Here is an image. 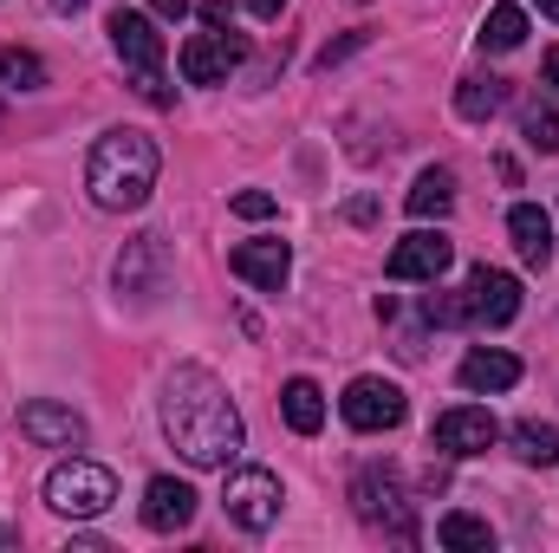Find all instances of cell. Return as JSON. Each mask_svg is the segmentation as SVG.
<instances>
[{
  "label": "cell",
  "mask_w": 559,
  "mask_h": 553,
  "mask_svg": "<svg viewBox=\"0 0 559 553\" xmlns=\"http://www.w3.org/2000/svg\"><path fill=\"white\" fill-rule=\"evenodd\" d=\"M358 46H365V33H345L338 46H325V52H319V66H338V59H345V52H358Z\"/></svg>",
  "instance_id": "28"
},
{
  "label": "cell",
  "mask_w": 559,
  "mask_h": 553,
  "mask_svg": "<svg viewBox=\"0 0 559 553\" xmlns=\"http://www.w3.org/2000/svg\"><path fill=\"white\" fill-rule=\"evenodd\" d=\"M0 85H7V92H39V85H46V59L26 52V46H7V52H0Z\"/></svg>",
  "instance_id": "24"
},
{
  "label": "cell",
  "mask_w": 559,
  "mask_h": 553,
  "mask_svg": "<svg viewBox=\"0 0 559 553\" xmlns=\"http://www.w3.org/2000/svg\"><path fill=\"white\" fill-rule=\"evenodd\" d=\"M521 138L534 143L540 156H554V150H559V111H527V125H521Z\"/></svg>",
  "instance_id": "26"
},
{
  "label": "cell",
  "mask_w": 559,
  "mask_h": 553,
  "mask_svg": "<svg viewBox=\"0 0 559 553\" xmlns=\"http://www.w3.org/2000/svg\"><path fill=\"white\" fill-rule=\"evenodd\" d=\"M508 235H514V255H521L527 268H547V261H554V215H547V209H534V202H514V215H508Z\"/></svg>",
  "instance_id": "16"
},
{
  "label": "cell",
  "mask_w": 559,
  "mask_h": 553,
  "mask_svg": "<svg viewBox=\"0 0 559 553\" xmlns=\"http://www.w3.org/2000/svg\"><path fill=\"white\" fill-rule=\"evenodd\" d=\"M0 548H7V534H0Z\"/></svg>",
  "instance_id": "34"
},
{
  "label": "cell",
  "mask_w": 559,
  "mask_h": 553,
  "mask_svg": "<svg viewBox=\"0 0 559 553\" xmlns=\"http://www.w3.org/2000/svg\"><path fill=\"white\" fill-rule=\"evenodd\" d=\"M280 411H286V423H293L299 436H312V430L325 423V391H319L312 378H293V385L280 391Z\"/></svg>",
  "instance_id": "20"
},
{
  "label": "cell",
  "mask_w": 559,
  "mask_h": 553,
  "mask_svg": "<svg viewBox=\"0 0 559 553\" xmlns=\"http://www.w3.org/2000/svg\"><path fill=\"white\" fill-rule=\"evenodd\" d=\"M449 261H455V242L436 235V228H417V235H404V242L391 248L384 274L397 280V286H404V280H429V286H436V280L449 274Z\"/></svg>",
  "instance_id": "8"
},
{
  "label": "cell",
  "mask_w": 559,
  "mask_h": 553,
  "mask_svg": "<svg viewBox=\"0 0 559 553\" xmlns=\"http://www.w3.org/2000/svg\"><path fill=\"white\" fill-rule=\"evenodd\" d=\"M540 85H547V92L559 98V46L547 52V59H540Z\"/></svg>",
  "instance_id": "29"
},
{
  "label": "cell",
  "mask_w": 559,
  "mask_h": 553,
  "mask_svg": "<svg viewBox=\"0 0 559 553\" xmlns=\"http://www.w3.org/2000/svg\"><path fill=\"white\" fill-rule=\"evenodd\" d=\"M495 436H501L495 411L455 404V411L436 416V430H429V449H442V456H481V449H495Z\"/></svg>",
  "instance_id": "11"
},
{
  "label": "cell",
  "mask_w": 559,
  "mask_h": 553,
  "mask_svg": "<svg viewBox=\"0 0 559 553\" xmlns=\"http://www.w3.org/2000/svg\"><path fill=\"white\" fill-rule=\"evenodd\" d=\"M20 430H26L33 443H46V449H79V443H85V416L72 411V404H52V398L20 404Z\"/></svg>",
  "instance_id": "14"
},
{
  "label": "cell",
  "mask_w": 559,
  "mask_h": 553,
  "mask_svg": "<svg viewBox=\"0 0 559 553\" xmlns=\"http://www.w3.org/2000/svg\"><path fill=\"white\" fill-rule=\"evenodd\" d=\"M156 169H163V150L156 138H143V131H105V138L92 143V163H85V189H92V202L98 209H143L150 202V189H156Z\"/></svg>",
  "instance_id": "2"
},
{
  "label": "cell",
  "mask_w": 559,
  "mask_h": 553,
  "mask_svg": "<svg viewBox=\"0 0 559 553\" xmlns=\"http://www.w3.org/2000/svg\"><path fill=\"white\" fill-rule=\"evenodd\" d=\"M423 319L429 326H468V299L462 293H429L423 299Z\"/></svg>",
  "instance_id": "25"
},
{
  "label": "cell",
  "mask_w": 559,
  "mask_h": 553,
  "mask_svg": "<svg viewBox=\"0 0 559 553\" xmlns=\"http://www.w3.org/2000/svg\"><path fill=\"white\" fill-rule=\"evenodd\" d=\"M436 541H442L449 553H488L495 548V528H488L481 515H462V508H455V515L436 521Z\"/></svg>",
  "instance_id": "21"
},
{
  "label": "cell",
  "mask_w": 559,
  "mask_h": 553,
  "mask_svg": "<svg viewBox=\"0 0 559 553\" xmlns=\"http://www.w3.org/2000/svg\"><path fill=\"white\" fill-rule=\"evenodd\" d=\"M111 46H118V59L138 72V92L150 105H176V92L163 85V33H156L143 13H131V7L111 13Z\"/></svg>",
  "instance_id": "4"
},
{
  "label": "cell",
  "mask_w": 559,
  "mask_h": 553,
  "mask_svg": "<svg viewBox=\"0 0 559 553\" xmlns=\"http://www.w3.org/2000/svg\"><path fill=\"white\" fill-rule=\"evenodd\" d=\"M338 411H345L352 430L378 436V430H397L411 404H404V391H397L391 378H352V385H345V398H338Z\"/></svg>",
  "instance_id": "7"
},
{
  "label": "cell",
  "mask_w": 559,
  "mask_h": 553,
  "mask_svg": "<svg viewBox=\"0 0 559 553\" xmlns=\"http://www.w3.org/2000/svg\"><path fill=\"white\" fill-rule=\"evenodd\" d=\"M79 7H85V0H52V13H79Z\"/></svg>",
  "instance_id": "33"
},
{
  "label": "cell",
  "mask_w": 559,
  "mask_h": 553,
  "mask_svg": "<svg viewBox=\"0 0 559 553\" xmlns=\"http://www.w3.org/2000/svg\"><path fill=\"white\" fill-rule=\"evenodd\" d=\"M501 105H508V85H501V79H462V85H455V111H462L468 125H488Z\"/></svg>",
  "instance_id": "22"
},
{
  "label": "cell",
  "mask_w": 559,
  "mask_h": 553,
  "mask_svg": "<svg viewBox=\"0 0 559 553\" xmlns=\"http://www.w3.org/2000/svg\"><path fill=\"white\" fill-rule=\"evenodd\" d=\"M163 436L189 469H228L248 443L228 385L209 365H176L163 385Z\"/></svg>",
  "instance_id": "1"
},
{
  "label": "cell",
  "mask_w": 559,
  "mask_h": 553,
  "mask_svg": "<svg viewBox=\"0 0 559 553\" xmlns=\"http://www.w3.org/2000/svg\"><path fill=\"white\" fill-rule=\"evenodd\" d=\"M189 521H195V489L176 482V475H150V489H143V528L150 534H176Z\"/></svg>",
  "instance_id": "13"
},
{
  "label": "cell",
  "mask_w": 559,
  "mask_h": 553,
  "mask_svg": "<svg viewBox=\"0 0 559 553\" xmlns=\"http://www.w3.org/2000/svg\"><path fill=\"white\" fill-rule=\"evenodd\" d=\"M462 299H468V326H508L521 313V280L501 268H468Z\"/></svg>",
  "instance_id": "10"
},
{
  "label": "cell",
  "mask_w": 559,
  "mask_h": 553,
  "mask_svg": "<svg viewBox=\"0 0 559 553\" xmlns=\"http://www.w3.org/2000/svg\"><path fill=\"white\" fill-rule=\"evenodd\" d=\"M534 7H540V13H547V20L559 26V0H534Z\"/></svg>",
  "instance_id": "32"
},
{
  "label": "cell",
  "mask_w": 559,
  "mask_h": 553,
  "mask_svg": "<svg viewBox=\"0 0 559 553\" xmlns=\"http://www.w3.org/2000/svg\"><path fill=\"white\" fill-rule=\"evenodd\" d=\"M228 268L248 280V286H261V293H280L286 274H293V255H286V242H241L228 255Z\"/></svg>",
  "instance_id": "15"
},
{
  "label": "cell",
  "mask_w": 559,
  "mask_h": 553,
  "mask_svg": "<svg viewBox=\"0 0 559 553\" xmlns=\"http://www.w3.org/2000/svg\"><path fill=\"white\" fill-rule=\"evenodd\" d=\"M150 7H156L163 20H182V13H189V0H150Z\"/></svg>",
  "instance_id": "30"
},
{
  "label": "cell",
  "mask_w": 559,
  "mask_h": 553,
  "mask_svg": "<svg viewBox=\"0 0 559 553\" xmlns=\"http://www.w3.org/2000/svg\"><path fill=\"white\" fill-rule=\"evenodd\" d=\"M514 456H521L527 469L559 462V423H514Z\"/></svg>",
  "instance_id": "23"
},
{
  "label": "cell",
  "mask_w": 559,
  "mask_h": 553,
  "mask_svg": "<svg viewBox=\"0 0 559 553\" xmlns=\"http://www.w3.org/2000/svg\"><path fill=\"white\" fill-rule=\"evenodd\" d=\"M111 502H118V475L98 469V462H85V456H72V462H59V469L46 475V508H52V515L92 521V515H105Z\"/></svg>",
  "instance_id": "3"
},
{
  "label": "cell",
  "mask_w": 559,
  "mask_h": 553,
  "mask_svg": "<svg viewBox=\"0 0 559 553\" xmlns=\"http://www.w3.org/2000/svg\"><path fill=\"white\" fill-rule=\"evenodd\" d=\"M248 59V39L228 26V33H195L189 46H182V79L189 85H222L235 66Z\"/></svg>",
  "instance_id": "9"
},
{
  "label": "cell",
  "mask_w": 559,
  "mask_h": 553,
  "mask_svg": "<svg viewBox=\"0 0 559 553\" xmlns=\"http://www.w3.org/2000/svg\"><path fill=\"white\" fill-rule=\"evenodd\" d=\"M280 475L274 469H235L228 475V489H222V508H228V521L235 528H248V534H267L280 521Z\"/></svg>",
  "instance_id": "6"
},
{
  "label": "cell",
  "mask_w": 559,
  "mask_h": 553,
  "mask_svg": "<svg viewBox=\"0 0 559 553\" xmlns=\"http://www.w3.org/2000/svg\"><path fill=\"white\" fill-rule=\"evenodd\" d=\"M462 385L468 391H514L521 385V358L514 352H495V345H475L462 358Z\"/></svg>",
  "instance_id": "17"
},
{
  "label": "cell",
  "mask_w": 559,
  "mask_h": 553,
  "mask_svg": "<svg viewBox=\"0 0 559 553\" xmlns=\"http://www.w3.org/2000/svg\"><path fill=\"white\" fill-rule=\"evenodd\" d=\"M280 7H286V0H248V13H254V20H274Z\"/></svg>",
  "instance_id": "31"
},
{
  "label": "cell",
  "mask_w": 559,
  "mask_h": 553,
  "mask_svg": "<svg viewBox=\"0 0 559 553\" xmlns=\"http://www.w3.org/2000/svg\"><path fill=\"white\" fill-rule=\"evenodd\" d=\"M475 39H481V52H514V46L527 39V13H521L514 0H501V7L481 13V33H475Z\"/></svg>",
  "instance_id": "18"
},
{
  "label": "cell",
  "mask_w": 559,
  "mask_h": 553,
  "mask_svg": "<svg viewBox=\"0 0 559 553\" xmlns=\"http://www.w3.org/2000/svg\"><path fill=\"white\" fill-rule=\"evenodd\" d=\"M404 209H411L417 222L449 215V209H455V176H449V169H423L417 183H411V196H404Z\"/></svg>",
  "instance_id": "19"
},
{
  "label": "cell",
  "mask_w": 559,
  "mask_h": 553,
  "mask_svg": "<svg viewBox=\"0 0 559 553\" xmlns=\"http://www.w3.org/2000/svg\"><path fill=\"white\" fill-rule=\"evenodd\" d=\"M352 508H358V521L384 528L391 541H417V521H411V502H404V482H397L391 462L358 469V482H352Z\"/></svg>",
  "instance_id": "5"
},
{
  "label": "cell",
  "mask_w": 559,
  "mask_h": 553,
  "mask_svg": "<svg viewBox=\"0 0 559 553\" xmlns=\"http://www.w3.org/2000/svg\"><path fill=\"white\" fill-rule=\"evenodd\" d=\"M274 209H280V202L267 196V189H241V196H235V215H248V222H267Z\"/></svg>",
  "instance_id": "27"
},
{
  "label": "cell",
  "mask_w": 559,
  "mask_h": 553,
  "mask_svg": "<svg viewBox=\"0 0 559 553\" xmlns=\"http://www.w3.org/2000/svg\"><path fill=\"white\" fill-rule=\"evenodd\" d=\"M163 280H169V248H163V235H138V242L118 255V293L150 299V293H163Z\"/></svg>",
  "instance_id": "12"
}]
</instances>
